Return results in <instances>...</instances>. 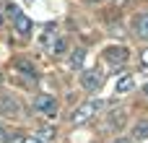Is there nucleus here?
<instances>
[{
  "mask_svg": "<svg viewBox=\"0 0 148 143\" xmlns=\"http://www.w3.org/2000/svg\"><path fill=\"white\" fill-rule=\"evenodd\" d=\"M0 26H3V13H0Z\"/></svg>",
  "mask_w": 148,
  "mask_h": 143,
  "instance_id": "nucleus-23",
  "label": "nucleus"
},
{
  "mask_svg": "<svg viewBox=\"0 0 148 143\" xmlns=\"http://www.w3.org/2000/svg\"><path fill=\"white\" fill-rule=\"evenodd\" d=\"M34 109H36L42 117L55 120V117H57V112H60V104H57V99H55L52 94H39V96L34 99Z\"/></svg>",
  "mask_w": 148,
  "mask_h": 143,
  "instance_id": "nucleus-2",
  "label": "nucleus"
},
{
  "mask_svg": "<svg viewBox=\"0 0 148 143\" xmlns=\"http://www.w3.org/2000/svg\"><path fill=\"white\" fill-rule=\"evenodd\" d=\"M143 94H146V96H148V83H146V86H143Z\"/></svg>",
  "mask_w": 148,
  "mask_h": 143,
  "instance_id": "nucleus-22",
  "label": "nucleus"
},
{
  "mask_svg": "<svg viewBox=\"0 0 148 143\" xmlns=\"http://www.w3.org/2000/svg\"><path fill=\"white\" fill-rule=\"evenodd\" d=\"M65 47H68V42H65V39H57V42L52 44V52H55V55H62Z\"/></svg>",
  "mask_w": 148,
  "mask_h": 143,
  "instance_id": "nucleus-16",
  "label": "nucleus"
},
{
  "mask_svg": "<svg viewBox=\"0 0 148 143\" xmlns=\"http://www.w3.org/2000/svg\"><path fill=\"white\" fill-rule=\"evenodd\" d=\"M88 3H101V0H88Z\"/></svg>",
  "mask_w": 148,
  "mask_h": 143,
  "instance_id": "nucleus-24",
  "label": "nucleus"
},
{
  "mask_svg": "<svg viewBox=\"0 0 148 143\" xmlns=\"http://www.w3.org/2000/svg\"><path fill=\"white\" fill-rule=\"evenodd\" d=\"M13 29L18 31V36H29V34H31V18L21 13V16L13 21Z\"/></svg>",
  "mask_w": 148,
  "mask_h": 143,
  "instance_id": "nucleus-6",
  "label": "nucleus"
},
{
  "mask_svg": "<svg viewBox=\"0 0 148 143\" xmlns=\"http://www.w3.org/2000/svg\"><path fill=\"white\" fill-rule=\"evenodd\" d=\"M26 143H44V141H42V138H36V135H29V138H26Z\"/></svg>",
  "mask_w": 148,
  "mask_h": 143,
  "instance_id": "nucleus-20",
  "label": "nucleus"
},
{
  "mask_svg": "<svg viewBox=\"0 0 148 143\" xmlns=\"http://www.w3.org/2000/svg\"><path fill=\"white\" fill-rule=\"evenodd\" d=\"M5 141V130H3V128H0V143Z\"/></svg>",
  "mask_w": 148,
  "mask_h": 143,
  "instance_id": "nucleus-21",
  "label": "nucleus"
},
{
  "mask_svg": "<svg viewBox=\"0 0 148 143\" xmlns=\"http://www.w3.org/2000/svg\"><path fill=\"white\" fill-rule=\"evenodd\" d=\"M5 143H26L23 133H10V138H5Z\"/></svg>",
  "mask_w": 148,
  "mask_h": 143,
  "instance_id": "nucleus-17",
  "label": "nucleus"
},
{
  "mask_svg": "<svg viewBox=\"0 0 148 143\" xmlns=\"http://www.w3.org/2000/svg\"><path fill=\"white\" fill-rule=\"evenodd\" d=\"M112 143H133V138H127V135H120V138H114Z\"/></svg>",
  "mask_w": 148,
  "mask_h": 143,
  "instance_id": "nucleus-18",
  "label": "nucleus"
},
{
  "mask_svg": "<svg viewBox=\"0 0 148 143\" xmlns=\"http://www.w3.org/2000/svg\"><path fill=\"white\" fill-rule=\"evenodd\" d=\"M140 63H143V65H148V50H143V52H140Z\"/></svg>",
  "mask_w": 148,
  "mask_h": 143,
  "instance_id": "nucleus-19",
  "label": "nucleus"
},
{
  "mask_svg": "<svg viewBox=\"0 0 148 143\" xmlns=\"http://www.w3.org/2000/svg\"><path fill=\"white\" fill-rule=\"evenodd\" d=\"M122 122H125V109H120V112H114V115L109 117V128H114V130H120Z\"/></svg>",
  "mask_w": 148,
  "mask_h": 143,
  "instance_id": "nucleus-13",
  "label": "nucleus"
},
{
  "mask_svg": "<svg viewBox=\"0 0 148 143\" xmlns=\"http://www.w3.org/2000/svg\"><path fill=\"white\" fill-rule=\"evenodd\" d=\"M101 83H104V73H101L99 68H94V70H83V73H81V89H83V91L94 94V91L101 89Z\"/></svg>",
  "mask_w": 148,
  "mask_h": 143,
  "instance_id": "nucleus-3",
  "label": "nucleus"
},
{
  "mask_svg": "<svg viewBox=\"0 0 148 143\" xmlns=\"http://www.w3.org/2000/svg\"><path fill=\"white\" fill-rule=\"evenodd\" d=\"M104 107H107V102H101V99L83 102V104H81V107H75V112L70 115V125H83V122H88V120H91V117H96Z\"/></svg>",
  "mask_w": 148,
  "mask_h": 143,
  "instance_id": "nucleus-1",
  "label": "nucleus"
},
{
  "mask_svg": "<svg viewBox=\"0 0 148 143\" xmlns=\"http://www.w3.org/2000/svg\"><path fill=\"white\" fill-rule=\"evenodd\" d=\"M135 34L140 39H148V13H143V16L135 18Z\"/></svg>",
  "mask_w": 148,
  "mask_h": 143,
  "instance_id": "nucleus-11",
  "label": "nucleus"
},
{
  "mask_svg": "<svg viewBox=\"0 0 148 143\" xmlns=\"http://www.w3.org/2000/svg\"><path fill=\"white\" fill-rule=\"evenodd\" d=\"M55 42H57V26H47L42 31V36H39V47H49Z\"/></svg>",
  "mask_w": 148,
  "mask_h": 143,
  "instance_id": "nucleus-8",
  "label": "nucleus"
},
{
  "mask_svg": "<svg viewBox=\"0 0 148 143\" xmlns=\"http://www.w3.org/2000/svg\"><path fill=\"white\" fill-rule=\"evenodd\" d=\"M21 104H18V99L16 96H10V94H0V115H5V117H21Z\"/></svg>",
  "mask_w": 148,
  "mask_h": 143,
  "instance_id": "nucleus-4",
  "label": "nucleus"
},
{
  "mask_svg": "<svg viewBox=\"0 0 148 143\" xmlns=\"http://www.w3.org/2000/svg\"><path fill=\"white\" fill-rule=\"evenodd\" d=\"M127 47H122V44H114V47H107L104 50V60L107 63H112V65H122L125 60H127Z\"/></svg>",
  "mask_w": 148,
  "mask_h": 143,
  "instance_id": "nucleus-5",
  "label": "nucleus"
},
{
  "mask_svg": "<svg viewBox=\"0 0 148 143\" xmlns=\"http://www.w3.org/2000/svg\"><path fill=\"white\" fill-rule=\"evenodd\" d=\"M133 86H135V81H133V76H122V78L117 81V86H114V91H117V94H127V91H133Z\"/></svg>",
  "mask_w": 148,
  "mask_h": 143,
  "instance_id": "nucleus-12",
  "label": "nucleus"
},
{
  "mask_svg": "<svg viewBox=\"0 0 148 143\" xmlns=\"http://www.w3.org/2000/svg\"><path fill=\"white\" fill-rule=\"evenodd\" d=\"M16 70H18L23 78H29V81H36V68H34L29 60H18V63H16Z\"/></svg>",
  "mask_w": 148,
  "mask_h": 143,
  "instance_id": "nucleus-7",
  "label": "nucleus"
},
{
  "mask_svg": "<svg viewBox=\"0 0 148 143\" xmlns=\"http://www.w3.org/2000/svg\"><path fill=\"white\" fill-rule=\"evenodd\" d=\"M36 138H42L44 143H52V138H55V128H42V130L36 133Z\"/></svg>",
  "mask_w": 148,
  "mask_h": 143,
  "instance_id": "nucleus-14",
  "label": "nucleus"
},
{
  "mask_svg": "<svg viewBox=\"0 0 148 143\" xmlns=\"http://www.w3.org/2000/svg\"><path fill=\"white\" fill-rule=\"evenodd\" d=\"M148 138V120H138L133 128V141H146Z\"/></svg>",
  "mask_w": 148,
  "mask_h": 143,
  "instance_id": "nucleus-10",
  "label": "nucleus"
},
{
  "mask_svg": "<svg viewBox=\"0 0 148 143\" xmlns=\"http://www.w3.org/2000/svg\"><path fill=\"white\" fill-rule=\"evenodd\" d=\"M5 16H8L10 21H16V18L21 16V8H18V5H8V8H5Z\"/></svg>",
  "mask_w": 148,
  "mask_h": 143,
  "instance_id": "nucleus-15",
  "label": "nucleus"
},
{
  "mask_svg": "<svg viewBox=\"0 0 148 143\" xmlns=\"http://www.w3.org/2000/svg\"><path fill=\"white\" fill-rule=\"evenodd\" d=\"M83 60H86V47H75L73 55H70V70H81Z\"/></svg>",
  "mask_w": 148,
  "mask_h": 143,
  "instance_id": "nucleus-9",
  "label": "nucleus"
}]
</instances>
